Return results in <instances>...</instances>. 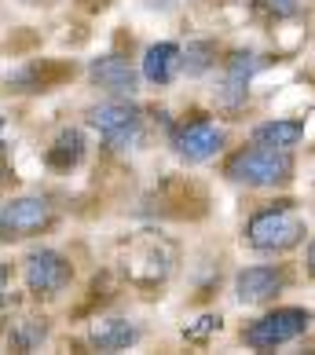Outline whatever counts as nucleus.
Returning a JSON list of instances; mask_svg holds the SVG:
<instances>
[{"mask_svg": "<svg viewBox=\"0 0 315 355\" xmlns=\"http://www.w3.org/2000/svg\"><path fill=\"white\" fill-rule=\"evenodd\" d=\"M286 286V271L275 264H257L242 268L235 275V300L239 304H268L271 297H279Z\"/></svg>", "mask_w": 315, "mask_h": 355, "instance_id": "6e6552de", "label": "nucleus"}, {"mask_svg": "<svg viewBox=\"0 0 315 355\" xmlns=\"http://www.w3.org/2000/svg\"><path fill=\"white\" fill-rule=\"evenodd\" d=\"M0 125H4V121H0Z\"/></svg>", "mask_w": 315, "mask_h": 355, "instance_id": "5701e85b", "label": "nucleus"}, {"mask_svg": "<svg viewBox=\"0 0 315 355\" xmlns=\"http://www.w3.org/2000/svg\"><path fill=\"white\" fill-rule=\"evenodd\" d=\"M22 279H26V289H30L33 297H56L70 286L74 268L59 249H33V253L22 260Z\"/></svg>", "mask_w": 315, "mask_h": 355, "instance_id": "423d86ee", "label": "nucleus"}, {"mask_svg": "<svg viewBox=\"0 0 315 355\" xmlns=\"http://www.w3.org/2000/svg\"><path fill=\"white\" fill-rule=\"evenodd\" d=\"M88 77H92V85H99L103 92H110V96H136V88H139V73L136 67L128 59L121 55H96L88 62Z\"/></svg>", "mask_w": 315, "mask_h": 355, "instance_id": "1a4fd4ad", "label": "nucleus"}, {"mask_svg": "<svg viewBox=\"0 0 315 355\" xmlns=\"http://www.w3.org/2000/svg\"><path fill=\"white\" fill-rule=\"evenodd\" d=\"M268 8H271L279 19H290L293 11H297V0H268Z\"/></svg>", "mask_w": 315, "mask_h": 355, "instance_id": "aec40b11", "label": "nucleus"}, {"mask_svg": "<svg viewBox=\"0 0 315 355\" xmlns=\"http://www.w3.org/2000/svg\"><path fill=\"white\" fill-rule=\"evenodd\" d=\"M139 337H143V330L128 319H96L88 326V340L99 352H125V348L139 345Z\"/></svg>", "mask_w": 315, "mask_h": 355, "instance_id": "9d476101", "label": "nucleus"}, {"mask_svg": "<svg viewBox=\"0 0 315 355\" xmlns=\"http://www.w3.org/2000/svg\"><path fill=\"white\" fill-rule=\"evenodd\" d=\"M308 271L315 275V239H312V245H308Z\"/></svg>", "mask_w": 315, "mask_h": 355, "instance_id": "412c9836", "label": "nucleus"}, {"mask_svg": "<svg viewBox=\"0 0 315 355\" xmlns=\"http://www.w3.org/2000/svg\"><path fill=\"white\" fill-rule=\"evenodd\" d=\"M8 340H11V348H19V352H33L48 340V322L44 319H15L8 330Z\"/></svg>", "mask_w": 315, "mask_h": 355, "instance_id": "2eb2a0df", "label": "nucleus"}, {"mask_svg": "<svg viewBox=\"0 0 315 355\" xmlns=\"http://www.w3.org/2000/svg\"><path fill=\"white\" fill-rule=\"evenodd\" d=\"M213 330H220V315H202V319L194 322V326H187L183 334H187V340H202V337H209Z\"/></svg>", "mask_w": 315, "mask_h": 355, "instance_id": "a211bd4d", "label": "nucleus"}, {"mask_svg": "<svg viewBox=\"0 0 315 355\" xmlns=\"http://www.w3.org/2000/svg\"><path fill=\"white\" fill-rule=\"evenodd\" d=\"M300 139H305V121H297V117H275V121L253 128V143H260V147L293 150Z\"/></svg>", "mask_w": 315, "mask_h": 355, "instance_id": "f8f14e48", "label": "nucleus"}, {"mask_svg": "<svg viewBox=\"0 0 315 355\" xmlns=\"http://www.w3.org/2000/svg\"><path fill=\"white\" fill-rule=\"evenodd\" d=\"M180 44L173 41H158L143 51V77H147L151 85H169L180 70Z\"/></svg>", "mask_w": 315, "mask_h": 355, "instance_id": "9b49d317", "label": "nucleus"}, {"mask_svg": "<svg viewBox=\"0 0 315 355\" xmlns=\"http://www.w3.org/2000/svg\"><path fill=\"white\" fill-rule=\"evenodd\" d=\"M264 67V59L257 55V51H231V59H224V77H231V81H253L257 70Z\"/></svg>", "mask_w": 315, "mask_h": 355, "instance_id": "dca6fc26", "label": "nucleus"}, {"mask_svg": "<svg viewBox=\"0 0 315 355\" xmlns=\"http://www.w3.org/2000/svg\"><path fill=\"white\" fill-rule=\"evenodd\" d=\"M224 173H228V180L246 183V187H279V183L293 176V157H290V150L253 143V147L231 154Z\"/></svg>", "mask_w": 315, "mask_h": 355, "instance_id": "f03ea898", "label": "nucleus"}, {"mask_svg": "<svg viewBox=\"0 0 315 355\" xmlns=\"http://www.w3.org/2000/svg\"><path fill=\"white\" fill-rule=\"evenodd\" d=\"M246 242L257 253H290L305 242V216L293 209V202H275L257 209L246 223Z\"/></svg>", "mask_w": 315, "mask_h": 355, "instance_id": "f257e3e1", "label": "nucleus"}, {"mask_svg": "<svg viewBox=\"0 0 315 355\" xmlns=\"http://www.w3.org/2000/svg\"><path fill=\"white\" fill-rule=\"evenodd\" d=\"M56 223V209L41 194H22L0 209V242H22L48 231Z\"/></svg>", "mask_w": 315, "mask_h": 355, "instance_id": "39448f33", "label": "nucleus"}, {"mask_svg": "<svg viewBox=\"0 0 315 355\" xmlns=\"http://www.w3.org/2000/svg\"><path fill=\"white\" fill-rule=\"evenodd\" d=\"M88 125L103 136L110 150H125L139 143V107L133 96H114L88 110Z\"/></svg>", "mask_w": 315, "mask_h": 355, "instance_id": "7ed1b4c3", "label": "nucleus"}, {"mask_svg": "<svg viewBox=\"0 0 315 355\" xmlns=\"http://www.w3.org/2000/svg\"><path fill=\"white\" fill-rule=\"evenodd\" d=\"M216 67V44L213 41H191L180 51V70L187 77H202Z\"/></svg>", "mask_w": 315, "mask_h": 355, "instance_id": "4468645a", "label": "nucleus"}, {"mask_svg": "<svg viewBox=\"0 0 315 355\" xmlns=\"http://www.w3.org/2000/svg\"><path fill=\"white\" fill-rule=\"evenodd\" d=\"M224 143H228L224 128L213 125V121H205V117L180 125L176 136H173V147H176V154L187 165H202V162H209V157H216L220 150H224Z\"/></svg>", "mask_w": 315, "mask_h": 355, "instance_id": "0eeeda50", "label": "nucleus"}, {"mask_svg": "<svg viewBox=\"0 0 315 355\" xmlns=\"http://www.w3.org/2000/svg\"><path fill=\"white\" fill-rule=\"evenodd\" d=\"M308 326H312L308 308H275L268 315H260L257 322H249L242 340L257 352H268V348H282V345H290V340L305 337Z\"/></svg>", "mask_w": 315, "mask_h": 355, "instance_id": "20e7f679", "label": "nucleus"}, {"mask_svg": "<svg viewBox=\"0 0 315 355\" xmlns=\"http://www.w3.org/2000/svg\"><path fill=\"white\" fill-rule=\"evenodd\" d=\"M4 183H8V168L0 165V191H4Z\"/></svg>", "mask_w": 315, "mask_h": 355, "instance_id": "4be33fe9", "label": "nucleus"}, {"mask_svg": "<svg viewBox=\"0 0 315 355\" xmlns=\"http://www.w3.org/2000/svg\"><path fill=\"white\" fill-rule=\"evenodd\" d=\"M246 99H249V85L246 81H231V77H224V85L216 88V103L228 107V110H239Z\"/></svg>", "mask_w": 315, "mask_h": 355, "instance_id": "f3484780", "label": "nucleus"}, {"mask_svg": "<svg viewBox=\"0 0 315 355\" xmlns=\"http://www.w3.org/2000/svg\"><path fill=\"white\" fill-rule=\"evenodd\" d=\"M8 297H11V264H0V311H4Z\"/></svg>", "mask_w": 315, "mask_h": 355, "instance_id": "6ab92c4d", "label": "nucleus"}, {"mask_svg": "<svg viewBox=\"0 0 315 355\" xmlns=\"http://www.w3.org/2000/svg\"><path fill=\"white\" fill-rule=\"evenodd\" d=\"M85 150H88V143H85L81 128H62L56 136V143L48 147V165L59 168V173H70V168H77L85 162Z\"/></svg>", "mask_w": 315, "mask_h": 355, "instance_id": "ddd939ff", "label": "nucleus"}]
</instances>
